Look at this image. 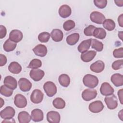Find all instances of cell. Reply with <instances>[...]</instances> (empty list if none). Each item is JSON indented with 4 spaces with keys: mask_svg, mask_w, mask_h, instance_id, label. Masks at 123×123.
Returning a JSON list of instances; mask_svg holds the SVG:
<instances>
[{
    "mask_svg": "<svg viewBox=\"0 0 123 123\" xmlns=\"http://www.w3.org/2000/svg\"><path fill=\"white\" fill-rule=\"evenodd\" d=\"M84 85L89 88H94L96 87L98 84V79L95 75L87 74L85 75L83 78Z\"/></svg>",
    "mask_w": 123,
    "mask_h": 123,
    "instance_id": "6da1fadb",
    "label": "cell"
},
{
    "mask_svg": "<svg viewBox=\"0 0 123 123\" xmlns=\"http://www.w3.org/2000/svg\"><path fill=\"white\" fill-rule=\"evenodd\" d=\"M44 90L47 95L49 97H52L55 95L57 91V89L55 84L51 81L46 82L43 86Z\"/></svg>",
    "mask_w": 123,
    "mask_h": 123,
    "instance_id": "7a4b0ae2",
    "label": "cell"
},
{
    "mask_svg": "<svg viewBox=\"0 0 123 123\" xmlns=\"http://www.w3.org/2000/svg\"><path fill=\"white\" fill-rule=\"evenodd\" d=\"M104 101L108 108L110 110H114L116 109L118 106L117 97L113 94L106 96L104 98Z\"/></svg>",
    "mask_w": 123,
    "mask_h": 123,
    "instance_id": "3957f363",
    "label": "cell"
},
{
    "mask_svg": "<svg viewBox=\"0 0 123 123\" xmlns=\"http://www.w3.org/2000/svg\"><path fill=\"white\" fill-rule=\"evenodd\" d=\"M98 93L96 89L93 88H87L85 89L82 93V97L83 99L88 101L94 99L97 96Z\"/></svg>",
    "mask_w": 123,
    "mask_h": 123,
    "instance_id": "277c9868",
    "label": "cell"
},
{
    "mask_svg": "<svg viewBox=\"0 0 123 123\" xmlns=\"http://www.w3.org/2000/svg\"><path fill=\"white\" fill-rule=\"evenodd\" d=\"M15 113L14 109L10 106H8L1 111L0 116L1 118L4 120H11L12 119Z\"/></svg>",
    "mask_w": 123,
    "mask_h": 123,
    "instance_id": "5b68a950",
    "label": "cell"
},
{
    "mask_svg": "<svg viewBox=\"0 0 123 123\" xmlns=\"http://www.w3.org/2000/svg\"><path fill=\"white\" fill-rule=\"evenodd\" d=\"M44 94L39 89H35L32 92L30 96L31 101L35 104H38L43 99Z\"/></svg>",
    "mask_w": 123,
    "mask_h": 123,
    "instance_id": "8992f818",
    "label": "cell"
},
{
    "mask_svg": "<svg viewBox=\"0 0 123 123\" xmlns=\"http://www.w3.org/2000/svg\"><path fill=\"white\" fill-rule=\"evenodd\" d=\"M90 19L92 22L100 25L103 24L106 19L105 16L102 13L97 11H94L91 13Z\"/></svg>",
    "mask_w": 123,
    "mask_h": 123,
    "instance_id": "52a82bcc",
    "label": "cell"
},
{
    "mask_svg": "<svg viewBox=\"0 0 123 123\" xmlns=\"http://www.w3.org/2000/svg\"><path fill=\"white\" fill-rule=\"evenodd\" d=\"M104 108L103 103L100 100H97L90 103L88 106L89 111L93 113H98Z\"/></svg>",
    "mask_w": 123,
    "mask_h": 123,
    "instance_id": "ba28073f",
    "label": "cell"
},
{
    "mask_svg": "<svg viewBox=\"0 0 123 123\" xmlns=\"http://www.w3.org/2000/svg\"><path fill=\"white\" fill-rule=\"evenodd\" d=\"M14 103L17 107L24 108L26 106L27 101L26 98L24 95L21 94H18L14 97Z\"/></svg>",
    "mask_w": 123,
    "mask_h": 123,
    "instance_id": "9c48e42d",
    "label": "cell"
},
{
    "mask_svg": "<svg viewBox=\"0 0 123 123\" xmlns=\"http://www.w3.org/2000/svg\"><path fill=\"white\" fill-rule=\"evenodd\" d=\"M45 75L44 72L39 69H32L29 73L30 77L35 81L37 82L41 80Z\"/></svg>",
    "mask_w": 123,
    "mask_h": 123,
    "instance_id": "30bf717a",
    "label": "cell"
},
{
    "mask_svg": "<svg viewBox=\"0 0 123 123\" xmlns=\"http://www.w3.org/2000/svg\"><path fill=\"white\" fill-rule=\"evenodd\" d=\"M18 85L20 90L23 92H27L32 87V83L25 78H21L18 81Z\"/></svg>",
    "mask_w": 123,
    "mask_h": 123,
    "instance_id": "8fae6325",
    "label": "cell"
},
{
    "mask_svg": "<svg viewBox=\"0 0 123 123\" xmlns=\"http://www.w3.org/2000/svg\"><path fill=\"white\" fill-rule=\"evenodd\" d=\"M23 37L22 32L17 29H13L12 30L9 34V39L12 41L18 43L22 40Z\"/></svg>",
    "mask_w": 123,
    "mask_h": 123,
    "instance_id": "7c38bea8",
    "label": "cell"
},
{
    "mask_svg": "<svg viewBox=\"0 0 123 123\" xmlns=\"http://www.w3.org/2000/svg\"><path fill=\"white\" fill-rule=\"evenodd\" d=\"M100 92L103 96H109L113 94L114 89L109 83L104 82L100 87Z\"/></svg>",
    "mask_w": 123,
    "mask_h": 123,
    "instance_id": "4fadbf2b",
    "label": "cell"
},
{
    "mask_svg": "<svg viewBox=\"0 0 123 123\" xmlns=\"http://www.w3.org/2000/svg\"><path fill=\"white\" fill-rule=\"evenodd\" d=\"M47 120L50 123H59L60 122L61 116L59 112L52 111L47 113Z\"/></svg>",
    "mask_w": 123,
    "mask_h": 123,
    "instance_id": "5bb4252c",
    "label": "cell"
},
{
    "mask_svg": "<svg viewBox=\"0 0 123 123\" xmlns=\"http://www.w3.org/2000/svg\"><path fill=\"white\" fill-rule=\"evenodd\" d=\"M34 53L37 56L43 57H45L48 52L46 46L43 44H38L33 49Z\"/></svg>",
    "mask_w": 123,
    "mask_h": 123,
    "instance_id": "9a60e30c",
    "label": "cell"
},
{
    "mask_svg": "<svg viewBox=\"0 0 123 123\" xmlns=\"http://www.w3.org/2000/svg\"><path fill=\"white\" fill-rule=\"evenodd\" d=\"M3 83L4 85L12 90L15 89L17 86L16 80L15 78L10 75L7 76L5 77Z\"/></svg>",
    "mask_w": 123,
    "mask_h": 123,
    "instance_id": "2e32d148",
    "label": "cell"
},
{
    "mask_svg": "<svg viewBox=\"0 0 123 123\" xmlns=\"http://www.w3.org/2000/svg\"><path fill=\"white\" fill-rule=\"evenodd\" d=\"M105 68V64L102 61H97L92 63L90 66V69L91 71L96 73H99L102 72Z\"/></svg>",
    "mask_w": 123,
    "mask_h": 123,
    "instance_id": "e0dca14e",
    "label": "cell"
},
{
    "mask_svg": "<svg viewBox=\"0 0 123 123\" xmlns=\"http://www.w3.org/2000/svg\"><path fill=\"white\" fill-rule=\"evenodd\" d=\"M31 119L35 122H40L43 120V112L40 109H35L32 110L31 114Z\"/></svg>",
    "mask_w": 123,
    "mask_h": 123,
    "instance_id": "ac0fdd59",
    "label": "cell"
},
{
    "mask_svg": "<svg viewBox=\"0 0 123 123\" xmlns=\"http://www.w3.org/2000/svg\"><path fill=\"white\" fill-rule=\"evenodd\" d=\"M97 52L94 50H89L82 53L81 55V60L85 62H88L91 61L95 57Z\"/></svg>",
    "mask_w": 123,
    "mask_h": 123,
    "instance_id": "d6986e66",
    "label": "cell"
},
{
    "mask_svg": "<svg viewBox=\"0 0 123 123\" xmlns=\"http://www.w3.org/2000/svg\"><path fill=\"white\" fill-rule=\"evenodd\" d=\"M71 9L68 5H62L59 8V14L62 18H65L68 17L71 15Z\"/></svg>",
    "mask_w": 123,
    "mask_h": 123,
    "instance_id": "ffe728a7",
    "label": "cell"
},
{
    "mask_svg": "<svg viewBox=\"0 0 123 123\" xmlns=\"http://www.w3.org/2000/svg\"><path fill=\"white\" fill-rule=\"evenodd\" d=\"M50 35L52 39L55 42H60L62 41L63 37V32L59 29H53Z\"/></svg>",
    "mask_w": 123,
    "mask_h": 123,
    "instance_id": "44dd1931",
    "label": "cell"
},
{
    "mask_svg": "<svg viewBox=\"0 0 123 123\" xmlns=\"http://www.w3.org/2000/svg\"><path fill=\"white\" fill-rule=\"evenodd\" d=\"M111 82L117 87L122 86L123 85V75L120 74H115L111 77Z\"/></svg>",
    "mask_w": 123,
    "mask_h": 123,
    "instance_id": "7402d4cb",
    "label": "cell"
},
{
    "mask_svg": "<svg viewBox=\"0 0 123 123\" xmlns=\"http://www.w3.org/2000/svg\"><path fill=\"white\" fill-rule=\"evenodd\" d=\"M91 38L86 39L82 41L77 47V49L79 52L83 53L87 51L91 46Z\"/></svg>",
    "mask_w": 123,
    "mask_h": 123,
    "instance_id": "603a6c76",
    "label": "cell"
},
{
    "mask_svg": "<svg viewBox=\"0 0 123 123\" xmlns=\"http://www.w3.org/2000/svg\"><path fill=\"white\" fill-rule=\"evenodd\" d=\"M9 71L13 74H18L22 71L21 65L16 62H11L8 66Z\"/></svg>",
    "mask_w": 123,
    "mask_h": 123,
    "instance_id": "cb8c5ba5",
    "label": "cell"
},
{
    "mask_svg": "<svg viewBox=\"0 0 123 123\" xmlns=\"http://www.w3.org/2000/svg\"><path fill=\"white\" fill-rule=\"evenodd\" d=\"M31 119V116L25 111H21L18 115V120L20 123H28Z\"/></svg>",
    "mask_w": 123,
    "mask_h": 123,
    "instance_id": "d4e9b609",
    "label": "cell"
},
{
    "mask_svg": "<svg viewBox=\"0 0 123 123\" xmlns=\"http://www.w3.org/2000/svg\"><path fill=\"white\" fill-rule=\"evenodd\" d=\"M17 44L11 40L9 38L6 40L3 44V49L6 52L12 51L16 48Z\"/></svg>",
    "mask_w": 123,
    "mask_h": 123,
    "instance_id": "484cf974",
    "label": "cell"
},
{
    "mask_svg": "<svg viewBox=\"0 0 123 123\" xmlns=\"http://www.w3.org/2000/svg\"><path fill=\"white\" fill-rule=\"evenodd\" d=\"M79 37V34L77 33L72 34L66 37V42L69 45H74L78 41Z\"/></svg>",
    "mask_w": 123,
    "mask_h": 123,
    "instance_id": "4316f807",
    "label": "cell"
},
{
    "mask_svg": "<svg viewBox=\"0 0 123 123\" xmlns=\"http://www.w3.org/2000/svg\"><path fill=\"white\" fill-rule=\"evenodd\" d=\"M58 80L60 85L64 87H68L70 83V78L68 75L66 74H61L58 78Z\"/></svg>",
    "mask_w": 123,
    "mask_h": 123,
    "instance_id": "83f0119b",
    "label": "cell"
},
{
    "mask_svg": "<svg viewBox=\"0 0 123 123\" xmlns=\"http://www.w3.org/2000/svg\"><path fill=\"white\" fill-rule=\"evenodd\" d=\"M93 36L97 38L103 39L105 38L106 36V32L102 28H96L94 31Z\"/></svg>",
    "mask_w": 123,
    "mask_h": 123,
    "instance_id": "f1b7e54d",
    "label": "cell"
},
{
    "mask_svg": "<svg viewBox=\"0 0 123 123\" xmlns=\"http://www.w3.org/2000/svg\"><path fill=\"white\" fill-rule=\"evenodd\" d=\"M102 24L104 28L109 31H112L115 27V23L114 21L111 19H105Z\"/></svg>",
    "mask_w": 123,
    "mask_h": 123,
    "instance_id": "f546056e",
    "label": "cell"
},
{
    "mask_svg": "<svg viewBox=\"0 0 123 123\" xmlns=\"http://www.w3.org/2000/svg\"><path fill=\"white\" fill-rule=\"evenodd\" d=\"M53 106L57 109H62L65 106V101L61 98H55L52 101Z\"/></svg>",
    "mask_w": 123,
    "mask_h": 123,
    "instance_id": "4dcf8cb0",
    "label": "cell"
},
{
    "mask_svg": "<svg viewBox=\"0 0 123 123\" xmlns=\"http://www.w3.org/2000/svg\"><path fill=\"white\" fill-rule=\"evenodd\" d=\"M91 46L92 49H95L97 51H101L103 49V43L96 39H92L91 41Z\"/></svg>",
    "mask_w": 123,
    "mask_h": 123,
    "instance_id": "1f68e13d",
    "label": "cell"
},
{
    "mask_svg": "<svg viewBox=\"0 0 123 123\" xmlns=\"http://www.w3.org/2000/svg\"><path fill=\"white\" fill-rule=\"evenodd\" d=\"M0 93L4 96L9 97L11 96L13 94V90L8 87L7 86L4 85L0 86Z\"/></svg>",
    "mask_w": 123,
    "mask_h": 123,
    "instance_id": "d6a6232c",
    "label": "cell"
},
{
    "mask_svg": "<svg viewBox=\"0 0 123 123\" xmlns=\"http://www.w3.org/2000/svg\"><path fill=\"white\" fill-rule=\"evenodd\" d=\"M50 34L47 32H43L40 33L38 36V40L42 43H47L49 39Z\"/></svg>",
    "mask_w": 123,
    "mask_h": 123,
    "instance_id": "836d02e7",
    "label": "cell"
},
{
    "mask_svg": "<svg viewBox=\"0 0 123 123\" xmlns=\"http://www.w3.org/2000/svg\"><path fill=\"white\" fill-rule=\"evenodd\" d=\"M42 65L41 61L37 59H33L29 63L27 67L31 69H37Z\"/></svg>",
    "mask_w": 123,
    "mask_h": 123,
    "instance_id": "e575fe53",
    "label": "cell"
},
{
    "mask_svg": "<svg viewBox=\"0 0 123 123\" xmlns=\"http://www.w3.org/2000/svg\"><path fill=\"white\" fill-rule=\"evenodd\" d=\"M74 22L72 20H68L65 21L63 25V28L65 31H69L75 27Z\"/></svg>",
    "mask_w": 123,
    "mask_h": 123,
    "instance_id": "d590c367",
    "label": "cell"
},
{
    "mask_svg": "<svg viewBox=\"0 0 123 123\" xmlns=\"http://www.w3.org/2000/svg\"><path fill=\"white\" fill-rule=\"evenodd\" d=\"M96 27L93 25H89L86 27L84 30V33L86 36H92L93 35L94 31Z\"/></svg>",
    "mask_w": 123,
    "mask_h": 123,
    "instance_id": "8d00e7d4",
    "label": "cell"
},
{
    "mask_svg": "<svg viewBox=\"0 0 123 123\" xmlns=\"http://www.w3.org/2000/svg\"><path fill=\"white\" fill-rule=\"evenodd\" d=\"M95 5L99 9H103L107 4V0H94L93 1Z\"/></svg>",
    "mask_w": 123,
    "mask_h": 123,
    "instance_id": "74e56055",
    "label": "cell"
},
{
    "mask_svg": "<svg viewBox=\"0 0 123 123\" xmlns=\"http://www.w3.org/2000/svg\"><path fill=\"white\" fill-rule=\"evenodd\" d=\"M123 60H119L114 61L111 65L112 69L114 70H117L121 69L123 66Z\"/></svg>",
    "mask_w": 123,
    "mask_h": 123,
    "instance_id": "f35d334b",
    "label": "cell"
},
{
    "mask_svg": "<svg viewBox=\"0 0 123 123\" xmlns=\"http://www.w3.org/2000/svg\"><path fill=\"white\" fill-rule=\"evenodd\" d=\"M113 55L116 58H122L123 57V48L121 47L114 49L113 51Z\"/></svg>",
    "mask_w": 123,
    "mask_h": 123,
    "instance_id": "ab89813d",
    "label": "cell"
},
{
    "mask_svg": "<svg viewBox=\"0 0 123 123\" xmlns=\"http://www.w3.org/2000/svg\"><path fill=\"white\" fill-rule=\"evenodd\" d=\"M7 34V30L6 27L2 25H0V38H4Z\"/></svg>",
    "mask_w": 123,
    "mask_h": 123,
    "instance_id": "60d3db41",
    "label": "cell"
},
{
    "mask_svg": "<svg viewBox=\"0 0 123 123\" xmlns=\"http://www.w3.org/2000/svg\"><path fill=\"white\" fill-rule=\"evenodd\" d=\"M7 63L6 57L2 54H0V66H3Z\"/></svg>",
    "mask_w": 123,
    "mask_h": 123,
    "instance_id": "b9f144b4",
    "label": "cell"
},
{
    "mask_svg": "<svg viewBox=\"0 0 123 123\" xmlns=\"http://www.w3.org/2000/svg\"><path fill=\"white\" fill-rule=\"evenodd\" d=\"M118 96L120 102L121 104H123V89H121L118 91Z\"/></svg>",
    "mask_w": 123,
    "mask_h": 123,
    "instance_id": "7bdbcfd3",
    "label": "cell"
},
{
    "mask_svg": "<svg viewBox=\"0 0 123 123\" xmlns=\"http://www.w3.org/2000/svg\"><path fill=\"white\" fill-rule=\"evenodd\" d=\"M118 22L119 24V25L123 27V14H121L118 18Z\"/></svg>",
    "mask_w": 123,
    "mask_h": 123,
    "instance_id": "ee69618b",
    "label": "cell"
},
{
    "mask_svg": "<svg viewBox=\"0 0 123 123\" xmlns=\"http://www.w3.org/2000/svg\"><path fill=\"white\" fill-rule=\"evenodd\" d=\"M114 2L118 6L122 7L123 6V0H115Z\"/></svg>",
    "mask_w": 123,
    "mask_h": 123,
    "instance_id": "f6af8a7d",
    "label": "cell"
},
{
    "mask_svg": "<svg viewBox=\"0 0 123 123\" xmlns=\"http://www.w3.org/2000/svg\"><path fill=\"white\" fill-rule=\"evenodd\" d=\"M123 110H121L118 113V117L120 119L121 121H123Z\"/></svg>",
    "mask_w": 123,
    "mask_h": 123,
    "instance_id": "bcb514c9",
    "label": "cell"
},
{
    "mask_svg": "<svg viewBox=\"0 0 123 123\" xmlns=\"http://www.w3.org/2000/svg\"><path fill=\"white\" fill-rule=\"evenodd\" d=\"M118 37H119L122 40H123V32H119L118 33Z\"/></svg>",
    "mask_w": 123,
    "mask_h": 123,
    "instance_id": "7dc6e473",
    "label": "cell"
},
{
    "mask_svg": "<svg viewBox=\"0 0 123 123\" xmlns=\"http://www.w3.org/2000/svg\"><path fill=\"white\" fill-rule=\"evenodd\" d=\"M0 108H1L2 107V106L4 105V101H3V99L2 98H0Z\"/></svg>",
    "mask_w": 123,
    "mask_h": 123,
    "instance_id": "c3c4849f",
    "label": "cell"
}]
</instances>
